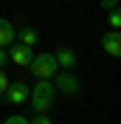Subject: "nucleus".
Wrapping results in <instances>:
<instances>
[{
	"label": "nucleus",
	"instance_id": "9b49d317",
	"mask_svg": "<svg viewBox=\"0 0 121 124\" xmlns=\"http://www.w3.org/2000/svg\"><path fill=\"white\" fill-rule=\"evenodd\" d=\"M28 124H53V121L48 118V113H37L34 118H28Z\"/></svg>",
	"mask_w": 121,
	"mask_h": 124
},
{
	"label": "nucleus",
	"instance_id": "f03ea898",
	"mask_svg": "<svg viewBox=\"0 0 121 124\" xmlns=\"http://www.w3.org/2000/svg\"><path fill=\"white\" fill-rule=\"evenodd\" d=\"M25 68H28L37 79H53V73L59 70V65H56V59H53L51 51H39V54L31 56V62Z\"/></svg>",
	"mask_w": 121,
	"mask_h": 124
},
{
	"label": "nucleus",
	"instance_id": "dca6fc26",
	"mask_svg": "<svg viewBox=\"0 0 121 124\" xmlns=\"http://www.w3.org/2000/svg\"><path fill=\"white\" fill-rule=\"evenodd\" d=\"M0 124H3V121H0Z\"/></svg>",
	"mask_w": 121,
	"mask_h": 124
},
{
	"label": "nucleus",
	"instance_id": "4468645a",
	"mask_svg": "<svg viewBox=\"0 0 121 124\" xmlns=\"http://www.w3.org/2000/svg\"><path fill=\"white\" fill-rule=\"evenodd\" d=\"M98 3H101V8H104V11H110V8L118 6V0H98Z\"/></svg>",
	"mask_w": 121,
	"mask_h": 124
},
{
	"label": "nucleus",
	"instance_id": "20e7f679",
	"mask_svg": "<svg viewBox=\"0 0 121 124\" xmlns=\"http://www.w3.org/2000/svg\"><path fill=\"white\" fill-rule=\"evenodd\" d=\"M28 90L31 87L25 85V82H8L3 99H6L8 104H25V101H28Z\"/></svg>",
	"mask_w": 121,
	"mask_h": 124
},
{
	"label": "nucleus",
	"instance_id": "9d476101",
	"mask_svg": "<svg viewBox=\"0 0 121 124\" xmlns=\"http://www.w3.org/2000/svg\"><path fill=\"white\" fill-rule=\"evenodd\" d=\"M107 23H110V28H121V11H118V6L107 11Z\"/></svg>",
	"mask_w": 121,
	"mask_h": 124
},
{
	"label": "nucleus",
	"instance_id": "6e6552de",
	"mask_svg": "<svg viewBox=\"0 0 121 124\" xmlns=\"http://www.w3.org/2000/svg\"><path fill=\"white\" fill-rule=\"evenodd\" d=\"M14 39H17V42H23V45H28V48H37V45H39V31L31 28V25H23V28H17Z\"/></svg>",
	"mask_w": 121,
	"mask_h": 124
},
{
	"label": "nucleus",
	"instance_id": "f8f14e48",
	"mask_svg": "<svg viewBox=\"0 0 121 124\" xmlns=\"http://www.w3.org/2000/svg\"><path fill=\"white\" fill-rule=\"evenodd\" d=\"M3 124H28V118H25V116H8Z\"/></svg>",
	"mask_w": 121,
	"mask_h": 124
},
{
	"label": "nucleus",
	"instance_id": "7ed1b4c3",
	"mask_svg": "<svg viewBox=\"0 0 121 124\" xmlns=\"http://www.w3.org/2000/svg\"><path fill=\"white\" fill-rule=\"evenodd\" d=\"M51 82H53V87L59 93H65V96H79V93H82V79L76 76L73 70H65V73L56 70Z\"/></svg>",
	"mask_w": 121,
	"mask_h": 124
},
{
	"label": "nucleus",
	"instance_id": "423d86ee",
	"mask_svg": "<svg viewBox=\"0 0 121 124\" xmlns=\"http://www.w3.org/2000/svg\"><path fill=\"white\" fill-rule=\"evenodd\" d=\"M101 48H104V54L107 56H121V34H118V28H110V31H104L101 34Z\"/></svg>",
	"mask_w": 121,
	"mask_h": 124
},
{
	"label": "nucleus",
	"instance_id": "0eeeda50",
	"mask_svg": "<svg viewBox=\"0 0 121 124\" xmlns=\"http://www.w3.org/2000/svg\"><path fill=\"white\" fill-rule=\"evenodd\" d=\"M53 59H56V65H59L62 70H76V51L73 48H68V45H62V48H56L53 51Z\"/></svg>",
	"mask_w": 121,
	"mask_h": 124
},
{
	"label": "nucleus",
	"instance_id": "2eb2a0df",
	"mask_svg": "<svg viewBox=\"0 0 121 124\" xmlns=\"http://www.w3.org/2000/svg\"><path fill=\"white\" fill-rule=\"evenodd\" d=\"M6 65H8V54H6V48H0V68L6 70Z\"/></svg>",
	"mask_w": 121,
	"mask_h": 124
},
{
	"label": "nucleus",
	"instance_id": "39448f33",
	"mask_svg": "<svg viewBox=\"0 0 121 124\" xmlns=\"http://www.w3.org/2000/svg\"><path fill=\"white\" fill-rule=\"evenodd\" d=\"M8 62H14V65H28L31 62V56H34V48H28V45H23V42H11L8 45Z\"/></svg>",
	"mask_w": 121,
	"mask_h": 124
},
{
	"label": "nucleus",
	"instance_id": "f257e3e1",
	"mask_svg": "<svg viewBox=\"0 0 121 124\" xmlns=\"http://www.w3.org/2000/svg\"><path fill=\"white\" fill-rule=\"evenodd\" d=\"M28 101L34 113H48L53 107V101H56V87H53L51 79H37V85L28 90Z\"/></svg>",
	"mask_w": 121,
	"mask_h": 124
},
{
	"label": "nucleus",
	"instance_id": "ddd939ff",
	"mask_svg": "<svg viewBox=\"0 0 121 124\" xmlns=\"http://www.w3.org/2000/svg\"><path fill=\"white\" fill-rule=\"evenodd\" d=\"M6 87H8V76H6V70L0 68V96L6 93Z\"/></svg>",
	"mask_w": 121,
	"mask_h": 124
},
{
	"label": "nucleus",
	"instance_id": "1a4fd4ad",
	"mask_svg": "<svg viewBox=\"0 0 121 124\" xmlns=\"http://www.w3.org/2000/svg\"><path fill=\"white\" fill-rule=\"evenodd\" d=\"M14 34H17V28L8 20H3L0 17V48H8L11 42H14Z\"/></svg>",
	"mask_w": 121,
	"mask_h": 124
}]
</instances>
